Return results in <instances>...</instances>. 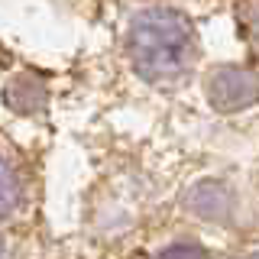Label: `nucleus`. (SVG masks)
<instances>
[{"mask_svg": "<svg viewBox=\"0 0 259 259\" xmlns=\"http://www.w3.org/2000/svg\"><path fill=\"white\" fill-rule=\"evenodd\" d=\"M126 49L136 71L152 81L178 78L191 62V26L172 10H146L133 20Z\"/></svg>", "mask_w": 259, "mask_h": 259, "instance_id": "nucleus-1", "label": "nucleus"}, {"mask_svg": "<svg viewBox=\"0 0 259 259\" xmlns=\"http://www.w3.org/2000/svg\"><path fill=\"white\" fill-rule=\"evenodd\" d=\"M256 94H259L256 78L243 68H224L210 81V97H214V104L217 107H227V110L246 107L249 101H256Z\"/></svg>", "mask_w": 259, "mask_h": 259, "instance_id": "nucleus-2", "label": "nucleus"}, {"mask_svg": "<svg viewBox=\"0 0 259 259\" xmlns=\"http://www.w3.org/2000/svg\"><path fill=\"white\" fill-rule=\"evenodd\" d=\"M20 201V175L10 165V159L0 156V217H7Z\"/></svg>", "mask_w": 259, "mask_h": 259, "instance_id": "nucleus-3", "label": "nucleus"}]
</instances>
